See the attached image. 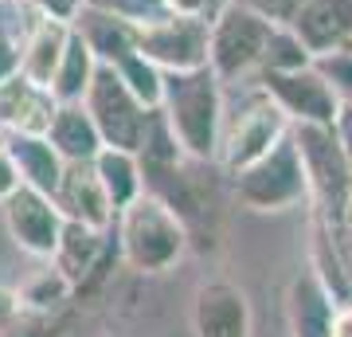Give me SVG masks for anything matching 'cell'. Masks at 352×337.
<instances>
[{"instance_id":"836d02e7","label":"cell","mask_w":352,"mask_h":337,"mask_svg":"<svg viewBox=\"0 0 352 337\" xmlns=\"http://www.w3.org/2000/svg\"><path fill=\"white\" fill-rule=\"evenodd\" d=\"M329 337H352V302H340L329 325Z\"/></svg>"},{"instance_id":"d590c367","label":"cell","mask_w":352,"mask_h":337,"mask_svg":"<svg viewBox=\"0 0 352 337\" xmlns=\"http://www.w3.org/2000/svg\"><path fill=\"white\" fill-rule=\"evenodd\" d=\"M344 48H349V51H352V39H349V43H344Z\"/></svg>"},{"instance_id":"484cf974","label":"cell","mask_w":352,"mask_h":337,"mask_svg":"<svg viewBox=\"0 0 352 337\" xmlns=\"http://www.w3.org/2000/svg\"><path fill=\"white\" fill-rule=\"evenodd\" d=\"M317 75L329 83V90L337 94V102H352V51L349 48H333L314 55Z\"/></svg>"},{"instance_id":"5bb4252c","label":"cell","mask_w":352,"mask_h":337,"mask_svg":"<svg viewBox=\"0 0 352 337\" xmlns=\"http://www.w3.org/2000/svg\"><path fill=\"white\" fill-rule=\"evenodd\" d=\"M289 28L314 55L344 48L352 39V0H302Z\"/></svg>"},{"instance_id":"52a82bcc","label":"cell","mask_w":352,"mask_h":337,"mask_svg":"<svg viewBox=\"0 0 352 337\" xmlns=\"http://www.w3.org/2000/svg\"><path fill=\"white\" fill-rule=\"evenodd\" d=\"M138 51L149 63H157L164 75L208 67V20L168 12L157 24L138 28Z\"/></svg>"},{"instance_id":"7402d4cb","label":"cell","mask_w":352,"mask_h":337,"mask_svg":"<svg viewBox=\"0 0 352 337\" xmlns=\"http://www.w3.org/2000/svg\"><path fill=\"white\" fill-rule=\"evenodd\" d=\"M94 71H98L94 51H90L87 39L71 28L67 51H63V59H59V67H55V79H51V94H55V102H82L87 99V90H90Z\"/></svg>"},{"instance_id":"d4e9b609","label":"cell","mask_w":352,"mask_h":337,"mask_svg":"<svg viewBox=\"0 0 352 337\" xmlns=\"http://www.w3.org/2000/svg\"><path fill=\"white\" fill-rule=\"evenodd\" d=\"M314 63V51L302 43V36L289 24H274V36H270V48H266L263 71H298V67H309Z\"/></svg>"},{"instance_id":"9a60e30c","label":"cell","mask_w":352,"mask_h":337,"mask_svg":"<svg viewBox=\"0 0 352 337\" xmlns=\"http://www.w3.org/2000/svg\"><path fill=\"white\" fill-rule=\"evenodd\" d=\"M71 28L87 39L94 59L106 63V67H113V63H122L126 55L138 51V24H129V20H122V16H113V12H102L94 4H82L71 16Z\"/></svg>"},{"instance_id":"7a4b0ae2","label":"cell","mask_w":352,"mask_h":337,"mask_svg":"<svg viewBox=\"0 0 352 337\" xmlns=\"http://www.w3.org/2000/svg\"><path fill=\"white\" fill-rule=\"evenodd\" d=\"M113 227H118V251L126 267L141 275H164L188 251V224L157 192H141L133 204H126Z\"/></svg>"},{"instance_id":"e575fe53","label":"cell","mask_w":352,"mask_h":337,"mask_svg":"<svg viewBox=\"0 0 352 337\" xmlns=\"http://www.w3.org/2000/svg\"><path fill=\"white\" fill-rule=\"evenodd\" d=\"M43 12H51V16H63V20H71V16L82 8V0H36Z\"/></svg>"},{"instance_id":"4dcf8cb0","label":"cell","mask_w":352,"mask_h":337,"mask_svg":"<svg viewBox=\"0 0 352 337\" xmlns=\"http://www.w3.org/2000/svg\"><path fill=\"white\" fill-rule=\"evenodd\" d=\"M333 134H337L340 150H344V157H349V165H352V102H340L337 118H333Z\"/></svg>"},{"instance_id":"ffe728a7","label":"cell","mask_w":352,"mask_h":337,"mask_svg":"<svg viewBox=\"0 0 352 337\" xmlns=\"http://www.w3.org/2000/svg\"><path fill=\"white\" fill-rule=\"evenodd\" d=\"M94 173H98L106 196H110L113 212H122L126 204L145 192V173H141V161L133 150H113V145H102L98 157H94Z\"/></svg>"},{"instance_id":"e0dca14e","label":"cell","mask_w":352,"mask_h":337,"mask_svg":"<svg viewBox=\"0 0 352 337\" xmlns=\"http://www.w3.org/2000/svg\"><path fill=\"white\" fill-rule=\"evenodd\" d=\"M67 39H71V20L39 12V20L28 32L24 55H20V75H28L32 83L51 90L55 67H59V59H63V51H67Z\"/></svg>"},{"instance_id":"f1b7e54d","label":"cell","mask_w":352,"mask_h":337,"mask_svg":"<svg viewBox=\"0 0 352 337\" xmlns=\"http://www.w3.org/2000/svg\"><path fill=\"white\" fill-rule=\"evenodd\" d=\"M239 4L254 8V12H263L266 20H274V24H289L302 0H239Z\"/></svg>"},{"instance_id":"7c38bea8","label":"cell","mask_w":352,"mask_h":337,"mask_svg":"<svg viewBox=\"0 0 352 337\" xmlns=\"http://www.w3.org/2000/svg\"><path fill=\"white\" fill-rule=\"evenodd\" d=\"M337 294L325 287V278L317 275V267H305L294 275L286 290V322L294 337H329L333 314H337Z\"/></svg>"},{"instance_id":"cb8c5ba5","label":"cell","mask_w":352,"mask_h":337,"mask_svg":"<svg viewBox=\"0 0 352 337\" xmlns=\"http://www.w3.org/2000/svg\"><path fill=\"white\" fill-rule=\"evenodd\" d=\"M113 71L126 79V87L138 94L149 110H157L161 106V94H164V71L157 67V63H149L141 51H133V55H126L122 63H113Z\"/></svg>"},{"instance_id":"9c48e42d","label":"cell","mask_w":352,"mask_h":337,"mask_svg":"<svg viewBox=\"0 0 352 337\" xmlns=\"http://www.w3.org/2000/svg\"><path fill=\"white\" fill-rule=\"evenodd\" d=\"M258 87L282 106L289 125H333L340 110L337 94L317 75L314 63L298 71H258Z\"/></svg>"},{"instance_id":"ba28073f","label":"cell","mask_w":352,"mask_h":337,"mask_svg":"<svg viewBox=\"0 0 352 337\" xmlns=\"http://www.w3.org/2000/svg\"><path fill=\"white\" fill-rule=\"evenodd\" d=\"M0 208H4V227H8V239H12L24 255L43 259V263L55 255L59 232H63V224H67V216L59 212L55 196L39 192V188L20 185L8 200H0Z\"/></svg>"},{"instance_id":"3957f363","label":"cell","mask_w":352,"mask_h":337,"mask_svg":"<svg viewBox=\"0 0 352 337\" xmlns=\"http://www.w3.org/2000/svg\"><path fill=\"white\" fill-rule=\"evenodd\" d=\"M270 36H274V20L231 0L208 20V67L219 75V83L258 75Z\"/></svg>"},{"instance_id":"277c9868","label":"cell","mask_w":352,"mask_h":337,"mask_svg":"<svg viewBox=\"0 0 352 337\" xmlns=\"http://www.w3.org/2000/svg\"><path fill=\"white\" fill-rule=\"evenodd\" d=\"M235 196L251 212H289L298 204H309V176L294 134H286L270 153L235 173Z\"/></svg>"},{"instance_id":"44dd1931","label":"cell","mask_w":352,"mask_h":337,"mask_svg":"<svg viewBox=\"0 0 352 337\" xmlns=\"http://www.w3.org/2000/svg\"><path fill=\"white\" fill-rule=\"evenodd\" d=\"M36 0H0V83L20 71V55H24L28 32L39 20Z\"/></svg>"},{"instance_id":"2e32d148","label":"cell","mask_w":352,"mask_h":337,"mask_svg":"<svg viewBox=\"0 0 352 337\" xmlns=\"http://www.w3.org/2000/svg\"><path fill=\"white\" fill-rule=\"evenodd\" d=\"M4 150L12 157L16 173H20V185L39 188V192H47V196L59 192L67 161L47 141V134H8V138H4Z\"/></svg>"},{"instance_id":"d6986e66","label":"cell","mask_w":352,"mask_h":337,"mask_svg":"<svg viewBox=\"0 0 352 337\" xmlns=\"http://www.w3.org/2000/svg\"><path fill=\"white\" fill-rule=\"evenodd\" d=\"M47 141L59 150L63 161H94L102 150V134L82 102H59L55 106V118L47 125Z\"/></svg>"},{"instance_id":"ac0fdd59","label":"cell","mask_w":352,"mask_h":337,"mask_svg":"<svg viewBox=\"0 0 352 337\" xmlns=\"http://www.w3.org/2000/svg\"><path fill=\"white\" fill-rule=\"evenodd\" d=\"M102 255H106V232H98V227H90V224H78V220H67L63 232H59V243H55L51 263L75 283V290H82V283L98 271Z\"/></svg>"},{"instance_id":"f546056e","label":"cell","mask_w":352,"mask_h":337,"mask_svg":"<svg viewBox=\"0 0 352 337\" xmlns=\"http://www.w3.org/2000/svg\"><path fill=\"white\" fill-rule=\"evenodd\" d=\"M20 310H24V302H20V290L0 287V334H8V329H12L16 318H20Z\"/></svg>"},{"instance_id":"1f68e13d","label":"cell","mask_w":352,"mask_h":337,"mask_svg":"<svg viewBox=\"0 0 352 337\" xmlns=\"http://www.w3.org/2000/svg\"><path fill=\"white\" fill-rule=\"evenodd\" d=\"M20 188V173H16L12 157H8V150H4V141H0V200H8Z\"/></svg>"},{"instance_id":"8992f818","label":"cell","mask_w":352,"mask_h":337,"mask_svg":"<svg viewBox=\"0 0 352 337\" xmlns=\"http://www.w3.org/2000/svg\"><path fill=\"white\" fill-rule=\"evenodd\" d=\"M82 106L90 110V118H94V125H98L102 145L138 153L153 110L126 87V79L118 75L113 67L98 63V71H94V79H90V90H87V99H82Z\"/></svg>"},{"instance_id":"d6a6232c","label":"cell","mask_w":352,"mask_h":337,"mask_svg":"<svg viewBox=\"0 0 352 337\" xmlns=\"http://www.w3.org/2000/svg\"><path fill=\"white\" fill-rule=\"evenodd\" d=\"M164 4L176 16H204V20H208V8H212V0H164Z\"/></svg>"},{"instance_id":"603a6c76","label":"cell","mask_w":352,"mask_h":337,"mask_svg":"<svg viewBox=\"0 0 352 337\" xmlns=\"http://www.w3.org/2000/svg\"><path fill=\"white\" fill-rule=\"evenodd\" d=\"M71 294H75V283H71V278H67L51 259H47L43 271H36V275L20 287V302H24V310H36V314L59 310L63 302H71Z\"/></svg>"},{"instance_id":"4316f807","label":"cell","mask_w":352,"mask_h":337,"mask_svg":"<svg viewBox=\"0 0 352 337\" xmlns=\"http://www.w3.org/2000/svg\"><path fill=\"white\" fill-rule=\"evenodd\" d=\"M82 4H94V8H102V12H113L122 16V20H129V24H157L161 16H168V4L164 0H82Z\"/></svg>"},{"instance_id":"30bf717a","label":"cell","mask_w":352,"mask_h":337,"mask_svg":"<svg viewBox=\"0 0 352 337\" xmlns=\"http://www.w3.org/2000/svg\"><path fill=\"white\" fill-rule=\"evenodd\" d=\"M192 334L196 337H251L254 318L251 302L235 283L227 278H208L196 287L192 298Z\"/></svg>"},{"instance_id":"5b68a950","label":"cell","mask_w":352,"mask_h":337,"mask_svg":"<svg viewBox=\"0 0 352 337\" xmlns=\"http://www.w3.org/2000/svg\"><path fill=\"white\" fill-rule=\"evenodd\" d=\"M286 134H289V118L282 114V106H278V102L258 87L251 99L239 106V114H235L231 122L223 118L215 165H219L227 176H235L239 169L254 165L263 153L274 150Z\"/></svg>"},{"instance_id":"83f0119b","label":"cell","mask_w":352,"mask_h":337,"mask_svg":"<svg viewBox=\"0 0 352 337\" xmlns=\"http://www.w3.org/2000/svg\"><path fill=\"white\" fill-rule=\"evenodd\" d=\"M317 236L333 247L340 271H344V278H349V287H352V200H349V208H344L333 224H317Z\"/></svg>"},{"instance_id":"8fae6325","label":"cell","mask_w":352,"mask_h":337,"mask_svg":"<svg viewBox=\"0 0 352 337\" xmlns=\"http://www.w3.org/2000/svg\"><path fill=\"white\" fill-rule=\"evenodd\" d=\"M55 204H59V212L67 220L90 224V227H98V232H110V224L118 220L98 173H94V161H67L59 192H55Z\"/></svg>"},{"instance_id":"4fadbf2b","label":"cell","mask_w":352,"mask_h":337,"mask_svg":"<svg viewBox=\"0 0 352 337\" xmlns=\"http://www.w3.org/2000/svg\"><path fill=\"white\" fill-rule=\"evenodd\" d=\"M55 94L16 71L0 83V130L4 134H47L55 118Z\"/></svg>"},{"instance_id":"6da1fadb","label":"cell","mask_w":352,"mask_h":337,"mask_svg":"<svg viewBox=\"0 0 352 337\" xmlns=\"http://www.w3.org/2000/svg\"><path fill=\"white\" fill-rule=\"evenodd\" d=\"M161 114L180 150L192 161H215L219 130H223V90L212 67L196 71H168L161 94Z\"/></svg>"}]
</instances>
